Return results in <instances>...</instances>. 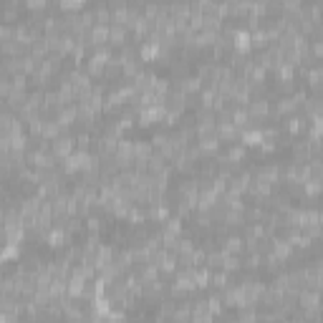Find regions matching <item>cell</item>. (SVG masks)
<instances>
[{"mask_svg":"<svg viewBox=\"0 0 323 323\" xmlns=\"http://www.w3.org/2000/svg\"><path fill=\"white\" fill-rule=\"evenodd\" d=\"M86 227H89L91 232H99V230L104 227V222H101L99 217H89V222H86Z\"/></svg>","mask_w":323,"mask_h":323,"instance_id":"obj_7","label":"cell"},{"mask_svg":"<svg viewBox=\"0 0 323 323\" xmlns=\"http://www.w3.org/2000/svg\"><path fill=\"white\" fill-rule=\"evenodd\" d=\"M227 280H230V275H227L225 270H222V273H220V270H217V273H210V283H212L215 288H220V290L227 288Z\"/></svg>","mask_w":323,"mask_h":323,"instance_id":"obj_6","label":"cell"},{"mask_svg":"<svg viewBox=\"0 0 323 323\" xmlns=\"http://www.w3.org/2000/svg\"><path fill=\"white\" fill-rule=\"evenodd\" d=\"M243 144H250V146H255V144H262L265 141V136H262V129H243Z\"/></svg>","mask_w":323,"mask_h":323,"instance_id":"obj_4","label":"cell"},{"mask_svg":"<svg viewBox=\"0 0 323 323\" xmlns=\"http://www.w3.org/2000/svg\"><path fill=\"white\" fill-rule=\"evenodd\" d=\"M222 250H225L227 255H240V253L245 250V240H243V238H230V240L222 245Z\"/></svg>","mask_w":323,"mask_h":323,"instance_id":"obj_5","label":"cell"},{"mask_svg":"<svg viewBox=\"0 0 323 323\" xmlns=\"http://www.w3.org/2000/svg\"><path fill=\"white\" fill-rule=\"evenodd\" d=\"M285 127H288V131H293V134H296V131H301V129H303V124H301V119H296V116H290Z\"/></svg>","mask_w":323,"mask_h":323,"instance_id":"obj_8","label":"cell"},{"mask_svg":"<svg viewBox=\"0 0 323 323\" xmlns=\"http://www.w3.org/2000/svg\"><path fill=\"white\" fill-rule=\"evenodd\" d=\"M71 152H73V139H71L68 134H61L58 139H53V144H51V154H53V157L66 159Z\"/></svg>","mask_w":323,"mask_h":323,"instance_id":"obj_1","label":"cell"},{"mask_svg":"<svg viewBox=\"0 0 323 323\" xmlns=\"http://www.w3.org/2000/svg\"><path fill=\"white\" fill-rule=\"evenodd\" d=\"M109 43H114V46H124L127 43V28L124 25H109Z\"/></svg>","mask_w":323,"mask_h":323,"instance_id":"obj_2","label":"cell"},{"mask_svg":"<svg viewBox=\"0 0 323 323\" xmlns=\"http://www.w3.org/2000/svg\"><path fill=\"white\" fill-rule=\"evenodd\" d=\"M46 240H48V245H53V248H61V245H66V230L64 227H51L48 230V235H46Z\"/></svg>","mask_w":323,"mask_h":323,"instance_id":"obj_3","label":"cell"}]
</instances>
